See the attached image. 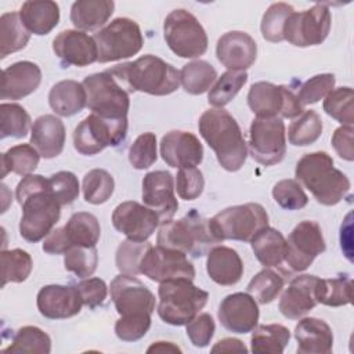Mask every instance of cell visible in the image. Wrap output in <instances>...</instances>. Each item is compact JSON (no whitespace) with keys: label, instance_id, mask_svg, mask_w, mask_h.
Returning <instances> with one entry per match:
<instances>
[{"label":"cell","instance_id":"cell-1","mask_svg":"<svg viewBox=\"0 0 354 354\" xmlns=\"http://www.w3.org/2000/svg\"><path fill=\"white\" fill-rule=\"evenodd\" d=\"M15 196L22 206L19 234L28 242H39L47 236L61 216V205L48 189V178L28 174L17 185Z\"/></svg>","mask_w":354,"mask_h":354},{"label":"cell","instance_id":"cell-2","mask_svg":"<svg viewBox=\"0 0 354 354\" xmlns=\"http://www.w3.org/2000/svg\"><path fill=\"white\" fill-rule=\"evenodd\" d=\"M198 129L216 158L227 171H238L248 156V144L235 118L223 108H212L202 113Z\"/></svg>","mask_w":354,"mask_h":354},{"label":"cell","instance_id":"cell-3","mask_svg":"<svg viewBox=\"0 0 354 354\" xmlns=\"http://www.w3.org/2000/svg\"><path fill=\"white\" fill-rule=\"evenodd\" d=\"M127 91H141L151 95H169L180 86V72L166 61L152 54L131 62L106 69Z\"/></svg>","mask_w":354,"mask_h":354},{"label":"cell","instance_id":"cell-4","mask_svg":"<svg viewBox=\"0 0 354 354\" xmlns=\"http://www.w3.org/2000/svg\"><path fill=\"white\" fill-rule=\"evenodd\" d=\"M295 174L315 201L325 206L337 205L350 191V180L333 166L332 156L324 151L303 155L296 165Z\"/></svg>","mask_w":354,"mask_h":354},{"label":"cell","instance_id":"cell-5","mask_svg":"<svg viewBox=\"0 0 354 354\" xmlns=\"http://www.w3.org/2000/svg\"><path fill=\"white\" fill-rule=\"evenodd\" d=\"M156 242L159 246L174 249L192 257H201L221 241L216 236L210 218L201 216L192 209L180 220L163 223Z\"/></svg>","mask_w":354,"mask_h":354},{"label":"cell","instance_id":"cell-6","mask_svg":"<svg viewBox=\"0 0 354 354\" xmlns=\"http://www.w3.org/2000/svg\"><path fill=\"white\" fill-rule=\"evenodd\" d=\"M158 296V314L163 322L173 326L187 325L206 306L209 299L206 290L195 286L187 278L160 282Z\"/></svg>","mask_w":354,"mask_h":354},{"label":"cell","instance_id":"cell-7","mask_svg":"<svg viewBox=\"0 0 354 354\" xmlns=\"http://www.w3.org/2000/svg\"><path fill=\"white\" fill-rule=\"evenodd\" d=\"M210 224L220 241L250 242L260 230L268 225V214L260 203L249 202L225 207L210 218Z\"/></svg>","mask_w":354,"mask_h":354},{"label":"cell","instance_id":"cell-8","mask_svg":"<svg viewBox=\"0 0 354 354\" xmlns=\"http://www.w3.org/2000/svg\"><path fill=\"white\" fill-rule=\"evenodd\" d=\"M163 36L169 48L181 58H198L207 50V35L189 11L173 10L163 22Z\"/></svg>","mask_w":354,"mask_h":354},{"label":"cell","instance_id":"cell-9","mask_svg":"<svg viewBox=\"0 0 354 354\" xmlns=\"http://www.w3.org/2000/svg\"><path fill=\"white\" fill-rule=\"evenodd\" d=\"M98 48V62H113L136 55L144 44L138 24L130 18H116L94 36Z\"/></svg>","mask_w":354,"mask_h":354},{"label":"cell","instance_id":"cell-10","mask_svg":"<svg viewBox=\"0 0 354 354\" xmlns=\"http://www.w3.org/2000/svg\"><path fill=\"white\" fill-rule=\"evenodd\" d=\"M127 118L105 119L95 113L84 118L73 130V147L82 155H95L106 147H118L127 136Z\"/></svg>","mask_w":354,"mask_h":354},{"label":"cell","instance_id":"cell-11","mask_svg":"<svg viewBox=\"0 0 354 354\" xmlns=\"http://www.w3.org/2000/svg\"><path fill=\"white\" fill-rule=\"evenodd\" d=\"M83 86L87 94V106L91 113L105 119H124L130 108L129 93L118 80L105 72L84 77Z\"/></svg>","mask_w":354,"mask_h":354},{"label":"cell","instance_id":"cell-12","mask_svg":"<svg viewBox=\"0 0 354 354\" xmlns=\"http://www.w3.org/2000/svg\"><path fill=\"white\" fill-rule=\"evenodd\" d=\"M249 152L264 166L279 163L286 153L285 124L281 118H256L249 129Z\"/></svg>","mask_w":354,"mask_h":354},{"label":"cell","instance_id":"cell-13","mask_svg":"<svg viewBox=\"0 0 354 354\" xmlns=\"http://www.w3.org/2000/svg\"><path fill=\"white\" fill-rule=\"evenodd\" d=\"M248 105L257 118H296L304 109L297 95L286 86H275L270 82H257L250 86Z\"/></svg>","mask_w":354,"mask_h":354},{"label":"cell","instance_id":"cell-14","mask_svg":"<svg viewBox=\"0 0 354 354\" xmlns=\"http://www.w3.org/2000/svg\"><path fill=\"white\" fill-rule=\"evenodd\" d=\"M332 15L329 8L322 4H314L301 12H292L283 28V40L296 47H308L321 44L329 35Z\"/></svg>","mask_w":354,"mask_h":354},{"label":"cell","instance_id":"cell-15","mask_svg":"<svg viewBox=\"0 0 354 354\" xmlns=\"http://www.w3.org/2000/svg\"><path fill=\"white\" fill-rule=\"evenodd\" d=\"M326 249L322 230L317 221H300L286 239L285 263L293 271L307 270Z\"/></svg>","mask_w":354,"mask_h":354},{"label":"cell","instance_id":"cell-16","mask_svg":"<svg viewBox=\"0 0 354 354\" xmlns=\"http://www.w3.org/2000/svg\"><path fill=\"white\" fill-rule=\"evenodd\" d=\"M140 272L153 282L170 279H194L195 268L187 254L163 246H151L140 264Z\"/></svg>","mask_w":354,"mask_h":354},{"label":"cell","instance_id":"cell-17","mask_svg":"<svg viewBox=\"0 0 354 354\" xmlns=\"http://www.w3.org/2000/svg\"><path fill=\"white\" fill-rule=\"evenodd\" d=\"M111 299L120 317L152 314L155 295L136 275L119 274L109 286Z\"/></svg>","mask_w":354,"mask_h":354},{"label":"cell","instance_id":"cell-18","mask_svg":"<svg viewBox=\"0 0 354 354\" xmlns=\"http://www.w3.org/2000/svg\"><path fill=\"white\" fill-rule=\"evenodd\" d=\"M160 220L155 210L136 201L119 203L112 213V224L115 230L127 236V239L144 242L159 225Z\"/></svg>","mask_w":354,"mask_h":354},{"label":"cell","instance_id":"cell-19","mask_svg":"<svg viewBox=\"0 0 354 354\" xmlns=\"http://www.w3.org/2000/svg\"><path fill=\"white\" fill-rule=\"evenodd\" d=\"M142 201L156 212L160 223L170 221L178 209L173 176L166 170L147 173L142 178Z\"/></svg>","mask_w":354,"mask_h":354},{"label":"cell","instance_id":"cell-20","mask_svg":"<svg viewBox=\"0 0 354 354\" xmlns=\"http://www.w3.org/2000/svg\"><path fill=\"white\" fill-rule=\"evenodd\" d=\"M218 321L230 332L248 333L257 326V301L243 292L228 295L218 307Z\"/></svg>","mask_w":354,"mask_h":354},{"label":"cell","instance_id":"cell-21","mask_svg":"<svg viewBox=\"0 0 354 354\" xmlns=\"http://www.w3.org/2000/svg\"><path fill=\"white\" fill-rule=\"evenodd\" d=\"M160 155L170 167H196L203 160V147L195 134L171 130L162 137Z\"/></svg>","mask_w":354,"mask_h":354},{"label":"cell","instance_id":"cell-22","mask_svg":"<svg viewBox=\"0 0 354 354\" xmlns=\"http://www.w3.org/2000/svg\"><path fill=\"white\" fill-rule=\"evenodd\" d=\"M36 304L43 317L65 319L80 313L83 300L76 285H46L39 290Z\"/></svg>","mask_w":354,"mask_h":354},{"label":"cell","instance_id":"cell-23","mask_svg":"<svg viewBox=\"0 0 354 354\" xmlns=\"http://www.w3.org/2000/svg\"><path fill=\"white\" fill-rule=\"evenodd\" d=\"M53 51L64 65L87 66L98 61V48L94 37L82 30L66 29L53 40Z\"/></svg>","mask_w":354,"mask_h":354},{"label":"cell","instance_id":"cell-24","mask_svg":"<svg viewBox=\"0 0 354 354\" xmlns=\"http://www.w3.org/2000/svg\"><path fill=\"white\" fill-rule=\"evenodd\" d=\"M216 55L228 71H245L256 61L257 44L249 33L231 30L217 40Z\"/></svg>","mask_w":354,"mask_h":354},{"label":"cell","instance_id":"cell-25","mask_svg":"<svg viewBox=\"0 0 354 354\" xmlns=\"http://www.w3.org/2000/svg\"><path fill=\"white\" fill-rule=\"evenodd\" d=\"M319 278L303 274L293 278L281 296L278 308L289 319H300L317 304V285Z\"/></svg>","mask_w":354,"mask_h":354},{"label":"cell","instance_id":"cell-26","mask_svg":"<svg viewBox=\"0 0 354 354\" xmlns=\"http://www.w3.org/2000/svg\"><path fill=\"white\" fill-rule=\"evenodd\" d=\"M41 82L40 68L30 61H18L1 73V100H21L32 94Z\"/></svg>","mask_w":354,"mask_h":354},{"label":"cell","instance_id":"cell-27","mask_svg":"<svg viewBox=\"0 0 354 354\" xmlns=\"http://www.w3.org/2000/svg\"><path fill=\"white\" fill-rule=\"evenodd\" d=\"M299 354H329L333 347L330 326L319 318H301L295 326Z\"/></svg>","mask_w":354,"mask_h":354},{"label":"cell","instance_id":"cell-28","mask_svg":"<svg viewBox=\"0 0 354 354\" xmlns=\"http://www.w3.org/2000/svg\"><path fill=\"white\" fill-rule=\"evenodd\" d=\"M30 144L44 159L58 156L65 144V126L62 120L54 115L39 116L32 124Z\"/></svg>","mask_w":354,"mask_h":354},{"label":"cell","instance_id":"cell-29","mask_svg":"<svg viewBox=\"0 0 354 354\" xmlns=\"http://www.w3.org/2000/svg\"><path fill=\"white\" fill-rule=\"evenodd\" d=\"M206 271L212 281L221 286H231L241 281L243 263L236 250L228 246H214L207 252Z\"/></svg>","mask_w":354,"mask_h":354},{"label":"cell","instance_id":"cell-30","mask_svg":"<svg viewBox=\"0 0 354 354\" xmlns=\"http://www.w3.org/2000/svg\"><path fill=\"white\" fill-rule=\"evenodd\" d=\"M19 17L30 33L43 36L58 25L59 7L51 0H30L22 4Z\"/></svg>","mask_w":354,"mask_h":354},{"label":"cell","instance_id":"cell-31","mask_svg":"<svg viewBox=\"0 0 354 354\" xmlns=\"http://www.w3.org/2000/svg\"><path fill=\"white\" fill-rule=\"evenodd\" d=\"M48 104L59 116H73L87 106V94L83 83L76 80H61L48 93Z\"/></svg>","mask_w":354,"mask_h":354},{"label":"cell","instance_id":"cell-32","mask_svg":"<svg viewBox=\"0 0 354 354\" xmlns=\"http://www.w3.org/2000/svg\"><path fill=\"white\" fill-rule=\"evenodd\" d=\"M113 10L112 0H77L71 7V21L82 32L97 30L108 22Z\"/></svg>","mask_w":354,"mask_h":354},{"label":"cell","instance_id":"cell-33","mask_svg":"<svg viewBox=\"0 0 354 354\" xmlns=\"http://www.w3.org/2000/svg\"><path fill=\"white\" fill-rule=\"evenodd\" d=\"M250 243L256 259L264 267H277L285 260L286 239L272 227L267 225L260 230Z\"/></svg>","mask_w":354,"mask_h":354},{"label":"cell","instance_id":"cell-34","mask_svg":"<svg viewBox=\"0 0 354 354\" xmlns=\"http://www.w3.org/2000/svg\"><path fill=\"white\" fill-rule=\"evenodd\" d=\"M64 230L72 248L95 246L101 235V227L97 217L87 212H77L72 214L64 225Z\"/></svg>","mask_w":354,"mask_h":354},{"label":"cell","instance_id":"cell-35","mask_svg":"<svg viewBox=\"0 0 354 354\" xmlns=\"http://www.w3.org/2000/svg\"><path fill=\"white\" fill-rule=\"evenodd\" d=\"M30 39V32L24 25L19 12H6L0 18V57L22 50Z\"/></svg>","mask_w":354,"mask_h":354},{"label":"cell","instance_id":"cell-36","mask_svg":"<svg viewBox=\"0 0 354 354\" xmlns=\"http://www.w3.org/2000/svg\"><path fill=\"white\" fill-rule=\"evenodd\" d=\"M290 340V332L279 324L259 325L253 329L250 348L257 354H281Z\"/></svg>","mask_w":354,"mask_h":354},{"label":"cell","instance_id":"cell-37","mask_svg":"<svg viewBox=\"0 0 354 354\" xmlns=\"http://www.w3.org/2000/svg\"><path fill=\"white\" fill-rule=\"evenodd\" d=\"M217 79L216 69L203 59H195L180 71V83L188 94L198 95L206 93Z\"/></svg>","mask_w":354,"mask_h":354},{"label":"cell","instance_id":"cell-38","mask_svg":"<svg viewBox=\"0 0 354 354\" xmlns=\"http://www.w3.org/2000/svg\"><path fill=\"white\" fill-rule=\"evenodd\" d=\"M40 153L32 144H19L11 147L1 155V177L8 171L19 176H28L37 167Z\"/></svg>","mask_w":354,"mask_h":354},{"label":"cell","instance_id":"cell-39","mask_svg":"<svg viewBox=\"0 0 354 354\" xmlns=\"http://www.w3.org/2000/svg\"><path fill=\"white\" fill-rule=\"evenodd\" d=\"M285 285V275L271 267L263 268L248 283L249 295L260 304H268L281 293Z\"/></svg>","mask_w":354,"mask_h":354},{"label":"cell","instance_id":"cell-40","mask_svg":"<svg viewBox=\"0 0 354 354\" xmlns=\"http://www.w3.org/2000/svg\"><path fill=\"white\" fill-rule=\"evenodd\" d=\"M51 351L50 336L37 326H22L17 330L11 344L3 353L48 354Z\"/></svg>","mask_w":354,"mask_h":354},{"label":"cell","instance_id":"cell-41","mask_svg":"<svg viewBox=\"0 0 354 354\" xmlns=\"http://www.w3.org/2000/svg\"><path fill=\"white\" fill-rule=\"evenodd\" d=\"M322 134L321 116L313 111H303L296 120H293L288 130L289 142L295 147H307L314 144Z\"/></svg>","mask_w":354,"mask_h":354},{"label":"cell","instance_id":"cell-42","mask_svg":"<svg viewBox=\"0 0 354 354\" xmlns=\"http://www.w3.org/2000/svg\"><path fill=\"white\" fill-rule=\"evenodd\" d=\"M353 281L348 277L319 278L317 285L318 303L329 307H340L351 303Z\"/></svg>","mask_w":354,"mask_h":354},{"label":"cell","instance_id":"cell-43","mask_svg":"<svg viewBox=\"0 0 354 354\" xmlns=\"http://www.w3.org/2000/svg\"><path fill=\"white\" fill-rule=\"evenodd\" d=\"M248 82V73L245 71H227L209 90L207 101L214 108H223L227 105Z\"/></svg>","mask_w":354,"mask_h":354},{"label":"cell","instance_id":"cell-44","mask_svg":"<svg viewBox=\"0 0 354 354\" xmlns=\"http://www.w3.org/2000/svg\"><path fill=\"white\" fill-rule=\"evenodd\" d=\"M33 261L28 252L12 249L1 252V286L8 282H24L32 272Z\"/></svg>","mask_w":354,"mask_h":354},{"label":"cell","instance_id":"cell-45","mask_svg":"<svg viewBox=\"0 0 354 354\" xmlns=\"http://www.w3.org/2000/svg\"><path fill=\"white\" fill-rule=\"evenodd\" d=\"M30 116L24 106L14 102L0 105V137L22 138L29 133Z\"/></svg>","mask_w":354,"mask_h":354},{"label":"cell","instance_id":"cell-46","mask_svg":"<svg viewBox=\"0 0 354 354\" xmlns=\"http://www.w3.org/2000/svg\"><path fill=\"white\" fill-rule=\"evenodd\" d=\"M84 201L93 205L105 203L113 194L115 181L111 173L104 169H93L83 177Z\"/></svg>","mask_w":354,"mask_h":354},{"label":"cell","instance_id":"cell-47","mask_svg":"<svg viewBox=\"0 0 354 354\" xmlns=\"http://www.w3.org/2000/svg\"><path fill=\"white\" fill-rule=\"evenodd\" d=\"M354 93L351 87H337L332 90L324 100V111L343 126L354 124Z\"/></svg>","mask_w":354,"mask_h":354},{"label":"cell","instance_id":"cell-48","mask_svg":"<svg viewBox=\"0 0 354 354\" xmlns=\"http://www.w3.org/2000/svg\"><path fill=\"white\" fill-rule=\"evenodd\" d=\"M292 12H295V10L288 3L271 4L261 19V36L271 43L283 40V28Z\"/></svg>","mask_w":354,"mask_h":354},{"label":"cell","instance_id":"cell-49","mask_svg":"<svg viewBox=\"0 0 354 354\" xmlns=\"http://www.w3.org/2000/svg\"><path fill=\"white\" fill-rule=\"evenodd\" d=\"M152 245L147 241L137 242L131 239L123 241L116 250V267L120 274L137 275L140 272V264Z\"/></svg>","mask_w":354,"mask_h":354},{"label":"cell","instance_id":"cell-50","mask_svg":"<svg viewBox=\"0 0 354 354\" xmlns=\"http://www.w3.org/2000/svg\"><path fill=\"white\" fill-rule=\"evenodd\" d=\"M98 264L95 246H73L65 253L64 267L79 278H88L94 274Z\"/></svg>","mask_w":354,"mask_h":354},{"label":"cell","instance_id":"cell-51","mask_svg":"<svg viewBox=\"0 0 354 354\" xmlns=\"http://www.w3.org/2000/svg\"><path fill=\"white\" fill-rule=\"evenodd\" d=\"M272 198L282 209L286 210H299L308 203V196L306 195L301 184L292 178L278 181L272 187Z\"/></svg>","mask_w":354,"mask_h":354},{"label":"cell","instance_id":"cell-52","mask_svg":"<svg viewBox=\"0 0 354 354\" xmlns=\"http://www.w3.org/2000/svg\"><path fill=\"white\" fill-rule=\"evenodd\" d=\"M158 159L156 136L151 131L140 134L129 148V162L137 170L152 166Z\"/></svg>","mask_w":354,"mask_h":354},{"label":"cell","instance_id":"cell-53","mask_svg":"<svg viewBox=\"0 0 354 354\" xmlns=\"http://www.w3.org/2000/svg\"><path fill=\"white\" fill-rule=\"evenodd\" d=\"M335 83L336 79L333 73L315 75L300 86L297 98L303 106L308 104H315L319 100L325 98L333 90Z\"/></svg>","mask_w":354,"mask_h":354},{"label":"cell","instance_id":"cell-54","mask_svg":"<svg viewBox=\"0 0 354 354\" xmlns=\"http://www.w3.org/2000/svg\"><path fill=\"white\" fill-rule=\"evenodd\" d=\"M48 189L55 201L64 206L71 205L79 196V181L72 171H58L48 177Z\"/></svg>","mask_w":354,"mask_h":354},{"label":"cell","instance_id":"cell-55","mask_svg":"<svg viewBox=\"0 0 354 354\" xmlns=\"http://www.w3.org/2000/svg\"><path fill=\"white\" fill-rule=\"evenodd\" d=\"M205 188V178L196 167H183L176 176V189L181 199L194 201L201 196Z\"/></svg>","mask_w":354,"mask_h":354},{"label":"cell","instance_id":"cell-56","mask_svg":"<svg viewBox=\"0 0 354 354\" xmlns=\"http://www.w3.org/2000/svg\"><path fill=\"white\" fill-rule=\"evenodd\" d=\"M151 328V314L120 317L115 324V333L123 342H136L147 335Z\"/></svg>","mask_w":354,"mask_h":354},{"label":"cell","instance_id":"cell-57","mask_svg":"<svg viewBox=\"0 0 354 354\" xmlns=\"http://www.w3.org/2000/svg\"><path fill=\"white\" fill-rule=\"evenodd\" d=\"M216 330L214 321L210 314L202 313L196 314L188 324H187V336L195 347H206L213 339Z\"/></svg>","mask_w":354,"mask_h":354},{"label":"cell","instance_id":"cell-58","mask_svg":"<svg viewBox=\"0 0 354 354\" xmlns=\"http://www.w3.org/2000/svg\"><path fill=\"white\" fill-rule=\"evenodd\" d=\"M83 304L88 308L101 306L108 295V286L101 278H84L76 285Z\"/></svg>","mask_w":354,"mask_h":354},{"label":"cell","instance_id":"cell-59","mask_svg":"<svg viewBox=\"0 0 354 354\" xmlns=\"http://www.w3.org/2000/svg\"><path fill=\"white\" fill-rule=\"evenodd\" d=\"M353 126H340L335 130L332 136V147L335 148L336 153L344 159L351 162L354 159V148H353Z\"/></svg>","mask_w":354,"mask_h":354},{"label":"cell","instance_id":"cell-60","mask_svg":"<svg viewBox=\"0 0 354 354\" xmlns=\"http://www.w3.org/2000/svg\"><path fill=\"white\" fill-rule=\"evenodd\" d=\"M71 248L64 227L53 230L43 242V250L50 254H65Z\"/></svg>","mask_w":354,"mask_h":354},{"label":"cell","instance_id":"cell-61","mask_svg":"<svg viewBox=\"0 0 354 354\" xmlns=\"http://www.w3.org/2000/svg\"><path fill=\"white\" fill-rule=\"evenodd\" d=\"M232 351L248 353V348L239 339H234V337L221 339L212 347V353H232Z\"/></svg>","mask_w":354,"mask_h":354},{"label":"cell","instance_id":"cell-62","mask_svg":"<svg viewBox=\"0 0 354 354\" xmlns=\"http://www.w3.org/2000/svg\"><path fill=\"white\" fill-rule=\"evenodd\" d=\"M181 353L180 347H177L176 344L170 343V342H156L153 344H151L147 348V353Z\"/></svg>","mask_w":354,"mask_h":354}]
</instances>
